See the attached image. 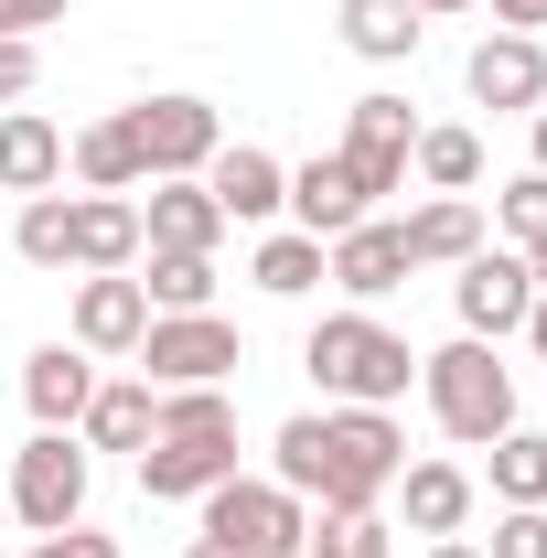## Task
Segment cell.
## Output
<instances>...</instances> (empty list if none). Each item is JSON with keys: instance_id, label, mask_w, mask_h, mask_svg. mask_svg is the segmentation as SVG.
<instances>
[{"instance_id": "cell-4", "label": "cell", "mask_w": 547, "mask_h": 558, "mask_svg": "<svg viewBox=\"0 0 547 558\" xmlns=\"http://www.w3.org/2000/svg\"><path fill=\"white\" fill-rule=\"evenodd\" d=\"M205 537H226L236 558H301V537H312V505H301L290 484L226 473V484L205 494Z\"/></svg>"}, {"instance_id": "cell-27", "label": "cell", "mask_w": 547, "mask_h": 558, "mask_svg": "<svg viewBox=\"0 0 547 558\" xmlns=\"http://www.w3.org/2000/svg\"><path fill=\"white\" fill-rule=\"evenodd\" d=\"M494 451V505H547V429H505Z\"/></svg>"}, {"instance_id": "cell-31", "label": "cell", "mask_w": 547, "mask_h": 558, "mask_svg": "<svg viewBox=\"0 0 547 558\" xmlns=\"http://www.w3.org/2000/svg\"><path fill=\"white\" fill-rule=\"evenodd\" d=\"M172 429H236V398L226 387H161V429L150 440H172Z\"/></svg>"}, {"instance_id": "cell-3", "label": "cell", "mask_w": 547, "mask_h": 558, "mask_svg": "<svg viewBox=\"0 0 547 558\" xmlns=\"http://www.w3.org/2000/svg\"><path fill=\"white\" fill-rule=\"evenodd\" d=\"M301 365L323 376V398H343V409H387V398H409V376H418L409 333H387L376 312H323Z\"/></svg>"}, {"instance_id": "cell-37", "label": "cell", "mask_w": 547, "mask_h": 558, "mask_svg": "<svg viewBox=\"0 0 547 558\" xmlns=\"http://www.w3.org/2000/svg\"><path fill=\"white\" fill-rule=\"evenodd\" d=\"M547 22V0H494V33H537Z\"/></svg>"}, {"instance_id": "cell-20", "label": "cell", "mask_w": 547, "mask_h": 558, "mask_svg": "<svg viewBox=\"0 0 547 558\" xmlns=\"http://www.w3.org/2000/svg\"><path fill=\"white\" fill-rule=\"evenodd\" d=\"M86 279L108 269H139V205L130 194H75V247H65Z\"/></svg>"}, {"instance_id": "cell-38", "label": "cell", "mask_w": 547, "mask_h": 558, "mask_svg": "<svg viewBox=\"0 0 547 558\" xmlns=\"http://www.w3.org/2000/svg\"><path fill=\"white\" fill-rule=\"evenodd\" d=\"M515 333H526V344H537V365H547V290H537V312H526Z\"/></svg>"}, {"instance_id": "cell-17", "label": "cell", "mask_w": 547, "mask_h": 558, "mask_svg": "<svg viewBox=\"0 0 547 558\" xmlns=\"http://www.w3.org/2000/svg\"><path fill=\"white\" fill-rule=\"evenodd\" d=\"M215 236H226V205H215L205 183H150V205H139V247L215 258Z\"/></svg>"}, {"instance_id": "cell-35", "label": "cell", "mask_w": 547, "mask_h": 558, "mask_svg": "<svg viewBox=\"0 0 547 558\" xmlns=\"http://www.w3.org/2000/svg\"><path fill=\"white\" fill-rule=\"evenodd\" d=\"M75 0H0V44H33L44 22H65Z\"/></svg>"}, {"instance_id": "cell-15", "label": "cell", "mask_w": 547, "mask_h": 558, "mask_svg": "<svg viewBox=\"0 0 547 558\" xmlns=\"http://www.w3.org/2000/svg\"><path fill=\"white\" fill-rule=\"evenodd\" d=\"M86 398H97V354L86 344H33L22 354V409L44 418V429H75Z\"/></svg>"}, {"instance_id": "cell-16", "label": "cell", "mask_w": 547, "mask_h": 558, "mask_svg": "<svg viewBox=\"0 0 547 558\" xmlns=\"http://www.w3.org/2000/svg\"><path fill=\"white\" fill-rule=\"evenodd\" d=\"M65 183V130L44 119V108H0V194H54Z\"/></svg>"}, {"instance_id": "cell-7", "label": "cell", "mask_w": 547, "mask_h": 558, "mask_svg": "<svg viewBox=\"0 0 547 558\" xmlns=\"http://www.w3.org/2000/svg\"><path fill=\"white\" fill-rule=\"evenodd\" d=\"M130 130H139V161H150V183H194L215 150H226V119H215L205 97H139Z\"/></svg>"}, {"instance_id": "cell-39", "label": "cell", "mask_w": 547, "mask_h": 558, "mask_svg": "<svg viewBox=\"0 0 547 558\" xmlns=\"http://www.w3.org/2000/svg\"><path fill=\"white\" fill-rule=\"evenodd\" d=\"M429 558H483V548H473V537H429Z\"/></svg>"}, {"instance_id": "cell-32", "label": "cell", "mask_w": 547, "mask_h": 558, "mask_svg": "<svg viewBox=\"0 0 547 558\" xmlns=\"http://www.w3.org/2000/svg\"><path fill=\"white\" fill-rule=\"evenodd\" d=\"M494 226H505V247H537L547 236V172H515V183L494 194Z\"/></svg>"}, {"instance_id": "cell-18", "label": "cell", "mask_w": 547, "mask_h": 558, "mask_svg": "<svg viewBox=\"0 0 547 558\" xmlns=\"http://www.w3.org/2000/svg\"><path fill=\"white\" fill-rule=\"evenodd\" d=\"M398 515H409L418 537H462V526H473V473H462V462H398Z\"/></svg>"}, {"instance_id": "cell-23", "label": "cell", "mask_w": 547, "mask_h": 558, "mask_svg": "<svg viewBox=\"0 0 547 558\" xmlns=\"http://www.w3.org/2000/svg\"><path fill=\"white\" fill-rule=\"evenodd\" d=\"M290 215H301V236H343V226H365V194H354L343 161H301L290 172Z\"/></svg>"}, {"instance_id": "cell-24", "label": "cell", "mask_w": 547, "mask_h": 558, "mask_svg": "<svg viewBox=\"0 0 547 558\" xmlns=\"http://www.w3.org/2000/svg\"><path fill=\"white\" fill-rule=\"evenodd\" d=\"M343 44H354L365 65H409L418 54V11L409 0H343Z\"/></svg>"}, {"instance_id": "cell-29", "label": "cell", "mask_w": 547, "mask_h": 558, "mask_svg": "<svg viewBox=\"0 0 547 558\" xmlns=\"http://www.w3.org/2000/svg\"><path fill=\"white\" fill-rule=\"evenodd\" d=\"M11 247H22L33 269H75V258H65V247H75V194H33L22 226H11Z\"/></svg>"}, {"instance_id": "cell-44", "label": "cell", "mask_w": 547, "mask_h": 558, "mask_svg": "<svg viewBox=\"0 0 547 558\" xmlns=\"http://www.w3.org/2000/svg\"><path fill=\"white\" fill-rule=\"evenodd\" d=\"M0 526H11V494H0Z\"/></svg>"}, {"instance_id": "cell-22", "label": "cell", "mask_w": 547, "mask_h": 558, "mask_svg": "<svg viewBox=\"0 0 547 558\" xmlns=\"http://www.w3.org/2000/svg\"><path fill=\"white\" fill-rule=\"evenodd\" d=\"M75 183H86V194H139V183H150L130 108H119V119H97V130H75Z\"/></svg>"}, {"instance_id": "cell-2", "label": "cell", "mask_w": 547, "mask_h": 558, "mask_svg": "<svg viewBox=\"0 0 547 558\" xmlns=\"http://www.w3.org/2000/svg\"><path fill=\"white\" fill-rule=\"evenodd\" d=\"M418 398H429V418H440V440L483 451V440L515 429V365L483 344V333H462V344L418 354Z\"/></svg>"}, {"instance_id": "cell-10", "label": "cell", "mask_w": 547, "mask_h": 558, "mask_svg": "<svg viewBox=\"0 0 547 558\" xmlns=\"http://www.w3.org/2000/svg\"><path fill=\"white\" fill-rule=\"evenodd\" d=\"M226 473H236V429H172V440L139 451V494L150 505H205Z\"/></svg>"}, {"instance_id": "cell-1", "label": "cell", "mask_w": 547, "mask_h": 558, "mask_svg": "<svg viewBox=\"0 0 547 558\" xmlns=\"http://www.w3.org/2000/svg\"><path fill=\"white\" fill-rule=\"evenodd\" d=\"M398 462H409V440L387 409H323V418H279L269 484H290L301 505H376L398 484Z\"/></svg>"}, {"instance_id": "cell-9", "label": "cell", "mask_w": 547, "mask_h": 558, "mask_svg": "<svg viewBox=\"0 0 547 558\" xmlns=\"http://www.w3.org/2000/svg\"><path fill=\"white\" fill-rule=\"evenodd\" d=\"M451 301H462V333H515L526 312H537V269H526V247H473L462 279H451Z\"/></svg>"}, {"instance_id": "cell-14", "label": "cell", "mask_w": 547, "mask_h": 558, "mask_svg": "<svg viewBox=\"0 0 547 558\" xmlns=\"http://www.w3.org/2000/svg\"><path fill=\"white\" fill-rule=\"evenodd\" d=\"M139 333H150V290H139L130 269L75 279V344L86 354H139Z\"/></svg>"}, {"instance_id": "cell-13", "label": "cell", "mask_w": 547, "mask_h": 558, "mask_svg": "<svg viewBox=\"0 0 547 558\" xmlns=\"http://www.w3.org/2000/svg\"><path fill=\"white\" fill-rule=\"evenodd\" d=\"M462 86H473V108H547V44L537 33H483L462 54Z\"/></svg>"}, {"instance_id": "cell-25", "label": "cell", "mask_w": 547, "mask_h": 558, "mask_svg": "<svg viewBox=\"0 0 547 558\" xmlns=\"http://www.w3.org/2000/svg\"><path fill=\"white\" fill-rule=\"evenodd\" d=\"M409 172L429 183V194H473V183H483V140L473 130H418L409 140Z\"/></svg>"}, {"instance_id": "cell-43", "label": "cell", "mask_w": 547, "mask_h": 558, "mask_svg": "<svg viewBox=\"0 0 547 558\" xmlns=\"http://www.w3.org/2000/svg\"><path fill=\"white\" fill-rule=\"evenodd\" d=\"M526 119H537V172H547V108H526Z\"/></svg>"}, {"instance_id": "cell-33", "label": "cell", "mask_w": 547, "mask_h": 558, "mask_svg": "<svg viewBox=\"0 0 547 558\" xmlns=\"http://www.w3.org/2000/svg\"><path fill=\"white\" fill-rule=\"evenodd\" d=\"M483 558H547V505H505L494 515V548Z\"/></svg>"}, {"instance_id": "cell-21", "label": "cell", "mask_w": 547, "mask_h": 558, "mask_svg": "<svg viewBox=\"0 0 547 558\" xmlns=\"http://www.w3.org/2000/svg\"><path fill=\"white\" fill-rule=\"evenodd\" d=\"M483 247V205L473 194H429V205L409 215V269H462Z\"/></svg>"}, {"instance_id": "cell-28", "label": "cell", "mask_w": 547, "mask_h": 558, "mask_svg": "<svg viewBox=\"0 0 547 558\" xmlns=\"http://www.w3.org/2000/svg\"><path fill=\"white\" fill-rule=\"evenodd\" d=\"M301 558H387V515L376 505H323L312 537H301Z\"/></svg>"}, {"instance_id": "cell-8", "label": "cell", "mask_w": 547, "mask_h": 558, "mask_svg": "<svg viewBox=\"0 0 547 558\" xmlns=\"http://www.w3.org/2000/svg\"><path fill=\"white\" fill-rule=\"evenodd\" d=\"M409 140H418L409 97H387V86H376V97H354V119H343V150H333V161L354 172V194H365V205L409 183Z\"/></svg>"}, {"instance_id": "cell-41", "label": "cell", "mask_w": 547, "mask_h": 558, "mask_svg": "<svg viewBox=\"0 0 547 558\" xmlns=\"http://www.w3.org/2000/svg\"><path fill=\"white\" fill-rule=\"evenodd\" d=\"M183 558H236V548H226V537H194V548H183Z\"/></svg>"}, {"instance_id": "cell-40", "label": "cell", "mask_w": 547, "mask_h": 558, "mask_svg": "<svg viewBox=\"0 0 547 558\" xmlns=\"http://www.w3.org/2000/svg\"><path fill=\"white\" fill-rule=\"evenodd\" d=\"M409 11H418V22H440V11H473V0H409Z\"/></svg>"}, {"instance_id": "cell-34", "label": "cell", "mask_w": 547, "mask_h": 558, "mask_svg": "<svg viewBox=\"0 0 547 558\" xmlns=\"http://www.w3.org/2000/svg\"><path fill=\"white\" fill-rule=\"evenodd\" d=\"M33 558H119V537H97V526L75 515V526H54V537H33Z\"/></svg>"}, {"instance_id": "cell-5", "label": "cell", "mask_w": 547, "mask_h": 558, "mask_svg": "<svg viewBox=\"0 0 547 558\" xmlns=\"http://www.w3.org/2000/svg\"><path fill=\"white\" fill-rule=\"evenodd\" d=\"M236 365H247V333L226 312H150V333H139V376L150 387H226Z\"/></svg>"}, {"instance_id": "cell-26", "label": "cell", "mask_w": 547, "mask_h": 558, "mask_svg": "<svg viewBox=\"0 0 547 558\" xmlns=\"http://www.w3.org/2000/svg\"><path fill=\"white\" fill-rule=\"evenodd\" d=\"M247 279H258L269 301H301V290H323V236H301V226H279L269 247L247 258Z\"/></svg>"}, {"instance_id": "cell-6", "label": "cell", "mask_w": 547, "mask_h": 558, "mask_svg": "<svg viewBox=\"0 0 547 558\" xmlns=\"http://www.w3.org/2000/svg\"><path fill=\"white\" fill-rule=\"evenodd\" d=\"M11 515L33 526V537H54V526H75L86 515V440L75 429H33V451H11Z\"/></svg>"}, {"instance_id": "cell-36", "label": "cell", "mask_w": 547, "mask_h": 558, "mask_svg": "<svg viewBox=\"0 0 547 558\" xmlns=\"http://www.w3.org/2000/svg\"><path fill=\"white\" fill-rule=\"evenodd\" d=\"M33 75H44L33 44H0V108H22V97H33Z\"/></svg>"}, {"instance_id": "cell-12", "label": "cell", "mask_w": 547, "mask_h": 558, "mask_svg": "<svg viewBox=\"0 0 547 558\" xmlns=\"http://www.w3.org/2000/svg\"><path fill=\"white\" fill-rule=\"evenodd\" d=\"M194 183L226 205V226H269V215L290 205V161H279V150H258V140H226Z\"/></svg>"}, {"instance_id": "cell-30", "label": "cell", "mask_w": 547, "mask_h": 558, "mask_svg": "<svg viewBox=\"0 0 547 558\" xmlns=\"http://www.w3.org/2000/svg\"><path fill=\"white\" fill-rule=\"evenodd\" d=\"M150 312H215V258H183V247H150Z\"/></svg>"}, {"instance_id": "cell-11", "label": "cell", "mask_w": 547, "mask_h": 558, "mask_svg": "<svg viewBox=\"0 0 547 558\" xmlns=\"http://www.w3.org/2000/svg\"><path fill=\"white\" fill-rule=\"evenodd\" d=\"M323 279H333V290L354 301V312H365V301H387V290L409 279V226L365 215V226H343V236H323Z\"/></svg>"}, {"instance_id": "cell-19", "label": "cell", "mask_w": 547, "mask_h": 558, "mask_svg": "<svg viewBox=\"0 0 547 558\" xmlns=\"http://www.w3.org/2000/svg\"><path fill=\"white\" fill-rule=\"evenodd\" d=\"M97 451H150V429H161V387L150 376H97V398L75 418Z\"/></svg>"}, {"instance_id": "cell-42", "label": "cell", "mask_w": 547, "mask_h": 558, "mask_svg": "<svg viewBox=\"0 0 547 558\" xmlns=\"http://www.w3.org/2000/svg\"><path fill=\"white\" fill-rule=\"evenodd\" d=\"M526 269H537V290H547V236H537V247H526Z\"/></svg>"}]
</instances>
